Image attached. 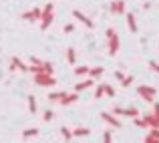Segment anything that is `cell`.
Wrapping results in <instances>:
<instances>
[{
	"label": "cell",
	"mask_w": 159,
	"mask_h": 143,
	"mask_svg": "<svg viewBox=\"0 0 159 143\" xmlns=\"http://www.w3.org/2000/svg\"><path fill=\"white\" fill-rule=\"evenodd\" d=\"M117 50H119V36L113 28H107V53L111 57H115Z\"/></svg>",
	"instance_id": "cell-1"
},
{
	"label": "cell",
	"mask_w": 159,
	"mask_h": 143,
	"mask_svg": "<svg viewBox=\"0 0 159 143\" xmlns=\"http://www.w3.org/2000/svg\"><path fill=\"white\" fill-rule=\"evenodd\" d=\"M52 10H54V4H52V2L44 4L43 16H40V28H43V30H47V28L52 24Z\"/></svg>",
	"instance_id": "cell-2"
},
{
	"label": "cell",
	"mask_w": 159,
	"mask_h": 143,
	"mask_svg": "<svg viewBox=\"0 0 159 143\" xmlns=\"http://www.w3.org/2000/svg\"><path fill=\"white\" fill-rule=\"evenodd\" d=\"M137 93H139L141 99L147 101V103H155V95H157V89H155V87L141 85V87H137Z\"/></svg>",
	"instance_id": "cell-3"
},
{
	"label": "cell",
	"mask_w": 159,
	"mask_h": 143,
	"mask_svg": "<svg viewBox=\"0 0 159 143\" xmlns=\"http://www.w3.org/2000/svg\"><path fill=\"white\" fill-rule=\"evenodd\" d=\"M40 16H43V8H32V10L24 12L22 18L28 20V22H36V20H40Z\"/></svg>",
	"instance_id": "cell-4"
},
{
	"label": "cell",
	"mask_w": 159,
	"mask_h": 143,
	"mask_svg": "<svg viewBox=\"0 0 159 143\" xmlns=\"http://www.w3.org/2000/svg\"><path fill=\"white\" fill-rule=\"evenodd\" d=\"M34 81L39 83V85H44V87H52L57 85V81H54V77H51V75H34Z\"/></svg>",
	"instance_id": "cell-5"
},
{
	"label": "cell",
	"mask_w": 159,
	"mask_h": 143,
	"mask_svg": "<svg viewBox=\"0 0 159 143\" xmlns=\"http://www.w3.org/2000/svg\"><path fill=\"white\" fill-rule=\"evenodd\" d=\"M73 16L79 20V22H83V24H85L87 28H95V22L89 18V16H85V14H83L81 10H73Z\"/></svg>",
	"instance_id": "cell-6"
},
{
	"label": "cell",
	"mask_w": 159,
	"mask_h": 143,
	"mask_svg": "<svg viewBox=\"0 0 159 143\" xmlns=\"http://www.w3.org/2000/svg\"><path fill=\"white\" fill-rule=\"evenodd\" d=\"M101 119H105L107 123L111 125V127H115V129H119V127H121V121L117 119L113 113H101Z\"/></svg>",
	"instance_id": "cell-7"
},
{
	"label": "cell",
	"mask_w": 159,
	"mask_h": 143,
	"mask_svg": "<svg viewBox=\"0 0 159 143\" xmlns=\"http://www.w3.org/2000/svg\"><path fill=\"white\" fill-rule=\"evenodd\" d=\"M143 121L147 123L149 129H159V117H155L153 113H147V115L143 117Z\"/></svg>",
	"instance_id": "cell-8"
},
{
	"label": "cell",
	"mask_w": 159,
	"mask_h": 143,
	"mask_svg": "<svg viewBox=\"0 0 159 143\" xmlns=\"http://www.w3.org/2000/svg\"><path fill=\"white\" fill-rule=\"evenodd\" d=\"M111 12L113 14H123L125 12V2L123 0H113L111 2Z\"/></svg>",
	"instance_id": "cell-9"
},
{
	"label": "cell",
	"mask_w": 159,
	"mask_h": 143,
	"mask_svg": "<svg viewBox=\"0 0 159 143\" xmlns=\"http://www.w3.org/2000/svg\"><path fill=\"white\" fill-rule=\"evenodd\" d=\"M10 65H12V67H14V71H16V69H18V71H20V73H28V67H26V65H24V62H22V61H20V58H18V57H12V61H10Z\"/></svg>",
	"instance_id": "cell-10"
},
{
	"label": "cell",
	"mask_w": 159,
	"mask_h": 143,
	"mask_svg": "<svg viewBox=\"0 0 159 143\" xmlns=\"http://www.w3.org/2000/svg\"><path fill=\"white\" fill-rule=\"evenodd\" d=\"M93 79H85V81H81V83H77L75 85V93H81V91H85V89H89V87H93Z\"/></svg>",
	"instance_id": "cell-11"
},
{
	"label": "cell",
	"mask_w": 159,
	"mask_h": 143,
	"mask_svg": "<svg viewBox=\"0 0 159 143\" xmlns=\"http://www.w3.org/2000/svg\"><path fill=\"white\" fill-rule=\"evenodd\" d=\"M79 93H65V97L61 99V105H70V103H77Z\"/></svg>",
	"instance_id": "cell-12"
},
{
	"label": "cell",
	"mask_w": 159,
	"mask_h": 143,
	"mask_svg": "<svg viewBox=\"0 0 159 143\" xmlns=\"http://www.w3.org/2000/svg\"><path fill=\"white\" fill-rule=\"evenodd\" d=\"M145 143H159V129H149Z\"/></svg>",
	"instance_id": "cell-13"
},
{
	"label": "cell",
	"mask_w": 159,
	"mask_h": 143,
	"mask_svg": "<svg viewBox=\"0 0 159 143\" xmlns=\"http://www.w3.org/2000/svg\"><path fill=\"white\" fill-rule=\"evenodd\" d=\"M39 127H28V129H24L22 131V137L24 139H32V137H39Z\"/></svg>",
	"instance_id": "cell-14"
},
{
	"label": "cell",
	"mask_w": 159,
	"mask_h": 143,
	"mask_svg": "<svg viewBox=\"0 0 159 143\" xmlns=\"http://www.w3.org/2000/svg\"><path fill=\"white\" fill-rule=\"evenodd\" d=\"M127 26L131 32H137V22H135V14L133 12H127Z\"/></svg>",
	"instance_id": "cell-15"
},
{
	"label": "cell",
	"mask_w": 159,
	"mask_h": 143,
	"mask_svg": "<svg viewBox=\"0 0 159 143\" xmlns=\"http://www.w3.org/2000/svg\"><path fill=\"white\" fill-rule=\"evenodd\" d=\"M87 135H91V129L89 127H77V129H73V137H87Z\"/></svg>",
	"instance_id": "cell-16"
},
{
	"label": "cell",
	"mask_w": 159,
	"mask_h": 143,
	"mask_svg": "<svg viewBox=\"0 0 159 143\" xmlns=\"http://www.w3.org/2000/svg\"><path fill=\"white\" fill-rule=\"evenodd\" d=\"M103 71H105L103 67H93V69H89V79H93V81H95V79H99L103 75Z\"/></svg>",
	"instance_id": "cell-17"
},
{
	"label": "cell",
	"mask_w": 159,
	"mask_h": 143,
	"mask_svg": "<svg viewBox=\"0 0 159 143\" xmlns=\"http://www.w3.org/2000/svg\"><path fill=\"white\" fill-rule=\"evenodd\" d=\"M77 77H85V75H89V67L87 65H79V67H75V71H73Z\"/></svg>",
	"instance_id": "cell-18"
},
{
	"label": "cell",
	"mask_w": 159,
	"mask_h": 143,
	"mask_svg": "<svg viewBox=\"0 0 159 143\" xmlns=\"http://www.w3.org/2000/svg\"><path fill=\"white\" fill-rule=\"evenodd\" d=\"M125 117L137 119V117H139V109H137V107H129V109H125Z\"/></svg>",
	"instance_id": "cell-19"
},
{
	"label": "cell",
	"mask_w": 159,
	"mask_h": 143,
	"mask_svg": "<svg viewBox=\"0 0 159 143\" xmlns=\"http://www.w3.org/2000/svg\"><path fill=\"white\" fill-rule=\"evenodd\" d=\"M66 61H69L70 65H75V61H77V53H75V48H73V47L66 48Z\"/></svg>",
	"instance_id": "cell-20"
},
{
	"label": "cell",
	"mask_w": 159,
	"mask_h": 143,
	"mask_svg": "<svg viewBox=\"0 0 159 143\" xmlns=\"http://www.w3.org/2000/svg\"><path fill=\"white\" fill-rule=\"evenodd\" d=\"M28 109H30V113H36V111H39V105H36L34 95H30V97H28Z\"/></svg>",
	"instance_id": "cell-21"
},
{
	"label": "cell",
	"mask_w": 159,
	"mask_h": 143,
	"mask_svg": "<svg viewBox=\"0 0 159 143\" xmlns=\"http://www.w3.org/2000/svg\"><path fill=\"white\" fill-rule=\"evenodd\" d=\"M61 135L65 137V141H70V139H73V129H69V127H61Z\"/></svg>",
	"instance_id": "cell-22"
},
{
	"label": "cell",
	"mask_w": 159,
	"mask_h": 143,
	"mask_svg": "<svg viewBox=\"0 0 159 143\" xmlns=\"http://www.w3.org/2000/svg\"><path fill=\"white\" fill-rule=\"evenodd\" d=\"M52 119H54V111H52V109H47V111L43 113V121H47V123H51Z\"/></svg>",
	"instance_id": "cell-23"
},
{
	"label": "cell",
	"mask_w": 159,
	"mask_h": 143,
	"mask_svg": "<svg viewBox=\"0 0 159 143\" xmlns=\"http://www.w3.org/2000/svg\"><path fill=\"white\" fill-rule=\"evenodd\" d=\"M65 97V91H57V93H51L48 95V101H61Z\"/></svg>",
	"instance_id": "cell-24"
},
{
	"label": "cell",
	"mask_w": 159,
	"mask_h": 143,
	"mask_svg": "<svg viewBox=\"0 0 159 143\" xmlns=\"http://www.w3.org/2000/svg\"><path fill=\"white\" fill-rule=\"evenodd\" d=\"M103 95H105V85H99L97 89H95V97H97V99H101Z\"/></svg>",
	"instance_id": "cell-25"
},
{
	"label": "cell",
	"mask_w": 159,
	"mask_h": 143,
	"mask_svg": "<svg viewBox=\"0 0 159 143\" xmlns=\"http://www.w3.org/2000/svg\"><path fill=\"white\" fill-rule=\"evenodd\" d=\"M103 143H113V133L111 131H105V133H103Z\"/></svg>",
	"instance_id": "cell-26"
},
{
	"label": "cell",
	"mask_w": 159,
	"mask_h": 143,
	"mask_svg": "<svg viewBox=\"0 0 159 143\" xmlns=\"http://www.w3.org/2000/svg\"><path fill=\"white\" fill-rule=\"evenodd\" d=\"M43 69H44V73H47V75H51V77H52V65H51V62H43Z\"/></svg>",
	"instance_id": "cell-27"
},
{
	"label": "cell",
	"mask_w": 159,
	"mask_h": 143,
	"mask_svg": "<svg viewBox=\"0 0 159 143\" xmlns=\"http://www.w3.org/2000/svg\"><path fill=\"white\" fill-rule=\"evenodd\" d=\"M131 83H133V75H129V77H125L123 81H121V85H123V87H129Z\"/></svg>",
	"instance_id": "cell-28"
},
{
	"label": "cell",
	"mask_w": 159,
	"mask_h": 143,
	"mask_svg": "<svg viewBox=\"0 0 159 143\" xmlns=\"http://www.w3.org/2000/svg\"><path fill=\"white\" fill-rule=\"evenodd\" d=\"M105 95H109V97H115V89H113L111 85H105Z\"/></svg>",
	"instance_id": "cell-29"
},
{
	"label": "cell",
	"mask_w": 159,
	"mask_h": 143,
	"mask_svg": "<svg viewBox=\"0 0 159 143\" xmlns=\"http://www.w3.org/2000/svg\"><path fill=\"white\" fill-rule=\"evenodd\" d=\"M30 65H34V67H40V65H43V61H40V58H36L34 54H32V57H30Z\"/></svg>",
	"instance_id": "cell-30"
},
{
	"label": "cell",
	"mask_w": 159,
	"mask_h": 143,
	"mask_svg": "<svg viewBox=\"0 0 159 143\" xmlns=\"http://www.w3.org/2000/svg\"><path fill=\"white\" fill-rule=\"evenodd\" d=\"M62 30H65V35H69V32L75 30V24H65V28H62Z\"/></svg>",
	"instance_id": "cell-31"
},
{
	"label": "cell",
	"mask_w": 159,
	"mask_h": 143,
	"mask_svg": "<svg viewBox=\"0 0 159 143\" xmlns=\"http://www.w3.org/2000/svg\"><path fill=\"white\" fill-rule=\"evenodd\" d=\"M133 123H135L137 127H147V123H145L143 119H133Z\"/></svg>",
	"instance_id": "cell-32"
},
{
	"label": "cell",
	"mask_w": 159,
	"mask_h": 143,
	"mask_svg": "<svg viewBox=\"0 0 159 143\" xmlns=\"http://www.w3.org/2000/svg\"><path fill=\"white\" fill-rule=\"evenodd\" d=\"M115 79H117V81H123V79H125V75L121 73V71H115Z\"/></svg>",
	"instance_id": "cell-33"
},
{
	"label": "cell",
	"mask_w": 159,
	"mask_h": 143,
	"mask_svg": "<svg viewBox=\"0 0 159 143\" xmlns=\"http://www.w3.org/2000/svg\"><path fill=\"white\" fill-rule=\"evenodd\" d=\"M153 115L159 117V103H153Z\"/></svg>",
	"instance_id": "cell-34"
},
{
	"label": "cell",
	"mask_w": 159,
	"mask_h": 143,
	"mask_svg": "<svg viewBox=\"0 0 159 143\" xmlns=\"http://www.w3.org/2000/svg\"><path fill=\"white\" fill-rule=\"evenodd\" d=\"M149 67H151L155 73H159V65H157V62H149Z\"/></svg>",
	"instance_id": "cell-35"
}]
</instances>
